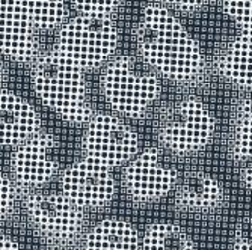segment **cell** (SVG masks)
Instances as JSON below:
<instances>
[{
	"label": "cell",
	"instance_id": "52a82bcc",
	"mask_svg": "<svg viewBox=\"0 0 252 250\" xmlns=\"http://www.w3.org/2000/svg\"><path fill=\"white\" fill-rule=\"evenodd\" d=\"M26 211L35 228L53 243L70 244L82 232L83 210L62 192H35L26 199Z\"/></svg>",
	"mask_w": 252,
	"mask_h": 250
},
{
	"label": "cell",
	"instance_id": "ba28073f",
	"mask_svg": "<svg viewBox=\"0 0 252 250\" xmlns=\"http://www.w3.org/2000/svg\"><path fill=\"white\" fill-rule=\"evenodd\" d=\"M178 172L156 146L144 148L126 165L123 184L127 193L139 202L168 194L178 183Z\"/></svg>",
	"mask_w": 252,
	"mask_h": 250
},
{
	"label": "cell",
	"instance_id": "7a4b0ae2",
	"mask_svg": "<svg viewBox=\"0 0 252 250\" xmlns=\"http://www.w3.org/2000/svg\"><path fill=\"white\" fill-rule=\"evenodd\" d=\"M32 84L42 103L70 122H88L94 115L85 70L56 49L41 53L32 65Z\"/></svg>",
	"mask_w": 252,
	"mask_h": 250
},
{
	"label": "cell",
	"instance_id": "6da1fadb",
	"mask_svg": "<svg viewBox=\"0 0 252 250\" xmlns=\"http://www.w3.org/2000/svg\"><path fill=\"white\" fill-rule=\"evenodd\" d=\"M134 39L139 56L156 73L185 83L204 74L205 59L198 41L168 5L154 2L144 8Z\"/></svg>",
	"mask_w": 252,
	"mask_h": 250
},
{
	"label": "cell",
	"instance_id": "ac0fdd59",
	"mask_svg": "<svg viewBox=\"0 0 252 250\" xmlns=\"http://www.w3.org/2000/svg\"><path fill=\"white\" fill-rule=\"evenodd\" d=\"M20 3L29 15L38 30H49L61 28L70 18L68 8L63 2H47V0H20Z\"/></svg>",
	"mask_w": 252,
	"mask_h": 250
},
{
	"label": "cell",
	"instance_id": "9c48e42d",
	"mask_svg": "<svg viewBox=\"0 0 252 250\" xmlns=\"http://www.w3.org/2000/svg\"><path fill=\"white\" fill-rule=\"evenodd\" d=\"M59 142L56 136L41 130L17 145L11 155L12 179L21 187H39L59 170Z\"/></svg>",
	"mask_w": 252,
	"mask_h": 250
},
{
	"label": "cell",
	"instance_id": "7c38bea8",
	"mask_svg": "<svg viewBox=\"0 0 252 250\" xmlns=\"http://www.w3.org/2000/svg\"><path fill=\"white\" fill-rule=\"evenodd\" d=\"M2 140L6 146H17L41 131V116L35 106L14 90L2 89Z\"/></svg>",
	"mask_w": 252,
	"mask_h": 250
},
{
	"label": "cell",
	"instance_id": "8992f818",
	"mask_svg": "<svg viewBox=\"0 0 252 250\" xmlns=\"http://www.w3.org/2000/svg\"><path fill=\"white\" fill-rule=\"evenodd\" d=\"M82 148L86 158L112 169L127 165L139 152V136L123 118L101 111L86 122Z\"/></svg>",
	"mask_w": 252,
	"mask_h": 250
},
{
	"label": "cell",
	"instance_id": "d4e9b609",
	"mask_svg": "<svg viewBox=\"0 0 252 250\" xmlns=\"http://www.w3.org/2000/svg\"><path fill=\"white\" fill-rule=\"evenodd\" d=\"M242 179H243V183H245V186L252 192V163L243 170V173H242Z\"/></svg>",
	"mask_w": 252,
	"mask_h": 250
},
{
	"label": "cell",
	"instance_id": "8fae6325",
	"mask_svg": "<svg viewBox=\"0 0 252 250\" xmlns=\"http://www.w3.org/2000/svg\"><path fill=\"white\" fill-rule=\"evenodd\" d=\"M2 15V52L5 56L29 62L36 60L39 53L38 29L23 9L20 0L0 3Z\"/></svg>",
	"mask_w": 252,
	"mask_h": 250
},
{
	"label": "cell",
	"instance_id": "4fadbf2b",
	"mask_svg": "<svg viewBox=\"0 0 252 250\" xmlns=\"http://www.w3.org/2000/svg\"><path fill=\"white\" fill-rule=\"evenodd\" d=\"M175 200L181 208L192 211H210L223 200V187L212 175L190 170L186 172L175 186Z\"/></svg>",
	"mask_w": 252,
	"mask_h": 250
},
{
	"label": "cell",
	"instance_id": "5bb4252c",
	"mask_svg": "<svg viewBox=\"0 0 252 250\" xmlns=\"http://www.w3.org/2000/svg\"><path fill=\"white\" fill-rule=\"evenodd\" d=\"M218 71L231 83L252 90V33L240 32L218 57Z\"/></svg>",
	"mask_w": 252,
	"mask_h": 250
},
{
	"label": "cell",
	"instance_id": "7402d4cb",
	"mask_svg": "<svg viewBox=\"0 0 252 250\" xmlns=\"http://www.w3.org/2000/svg\"><path fill=\"white\" fill-rule=\"evenodd\" d=\"M234 250H252V216L243 219L233 234Z\"/></svg>",
	"mask_w": 252,
	"mask_h": 250
},
{
	"label": "cell",
	"instance_id": "2e32d148",
	"mask_svg": "<svg viewBox=\"0 0 252 250\" xmlns=\"http://www.w3.org/2000/svg\"><path fill=\"white\" fill-rule=\"evenodd\" d=\"M139 250H195L189 234L174 223H153L144 232Z\"/></svg>",
	"mask_w": 252,
	"mask_h": 250
},
{
	"label": "cell",
	"instance_id": "277c9868",
	"mask_svg": "<svg viewBox=\"0 0 252 250\" xmlns=\"http://www.w3.org/2000/svg\"><path fill=\"white\" fill-rule=\"evenodd\" d=\"M118 39L120 32L112 17L77 12L59 28L53 49L83 70H89L112 59Z\"/></svg>",
	"mask_w": 252,
	"mask_h": 250
},
{
	"label": "cell",
	"instance_id": "603a6c76",
	"mask_svg": "<svg viewBox=\"0 0 252 250\" xmlns=\"http://www.w3.org/2000/svg\"><path fill=\"white\" fill-rule=\"evenodd\" d=\"M202 5H204V2H171V3H168L169 8H178L181 11H193Z\"/></svg>",
	"mask_w": 252,
	"mask_h": 250
},
{
	"label": "cell",
	"instance_id": "30bf717a",
	"mask_svg": "<svg viewBox=\"0 0 252 250\" xmlns=\"http://www.w3.org/2000/svg\"><path fill=\"white\" fill-rule=\"evenodd\" d=\"M115 190L110 169L86 157L71 163L61 176V192L82 210L104 207L115 196Z\"/></svg>",
	"mask_w": 252,
	"mask_h": 250
},
{
	"label": "cell",
	"instance_id": "cb8c5ba5",
	"mask_svg": "<svg viewBox=\"0 0 252 250\" xmlns=\"http://www.w3.org/2000/svg\"><path fill=\"white\" fill-rule=\"evenodd\" d=\"M2 250H20L18 243L9 237V235H3L2 237Z\"/></svg>",
	"mask_w": 252,
	"mask_h": 250
},
{
	"label": "cell",
	"instance_id": "44dd1931",
	"mask_svg": "<svg viewBox=\"0 0 252 250\" xmlns=\"http://www.w3.org/2000/svg\"><path fill=\"white\" fill-rule=\"evenodd\" d=\"M120 6V2H74L73 8L79 14L98 15V17H112Z\"/></svg>",
	"mask_w": 252,
	"mask_h": 250
},
{
	"label": "cell",
	"instance_id": "ffe728a7",
	"mask_svg": "<svg viewBox=\"0 0 252 250\" xmlns=\"http://www.w3.org/2000/svg\"><path fill=\"white\" fill-rule=\"evenodd\" d=\"M17 183H14L12 178L2 175V184H0V214L2 220H6L14 208L17 202Z\"/></svg>",
	"mask_w": 252,
	"mask_h": 250
},
{
	"label": "cell",
	"instance_id": "9a60e30c",
	"mask_svg": "<svg viewBox=\"0 0 252 250\" xmlns=\"http://www.w3.org/2000/svg\"><path fill=\"white\" fill-rule=\"evenodd\" d=\"M141 238L133 224L123 219H104L91 229L82 250H139Z\"/></svg>",
	"mask_w": 252,
	"mask_h": 250
},
{
	"label": "cell",
	"instance_id": "d6986e66",
	"mask_svg": "<svg viewBox=\"0 0 252 250\" xmlns=\"http://www.w3.org/2000/svg\"><path fill=\"white\" fill-rule=\"evenodd\" d=\"M222 8L236 21L240 32L252 33V2H223Z\"/></svg>",
	"mask_w": 252,
	"mask_h": 250
},
{
	"label": "cell",
	"instance_id": "3957f363",
	"mask_svg": "<svg viewBox=\"0 0 252 250\" xmlns=\"http://www.w3.org/2000/svg\"><path fill=\"white\" fill-rule=\"evenodd\" d=\"M100 84L109 106L131 118L142 116L162 90L157 73L133 55L113 56L103 68Z\"/></svg>",
	"mask_w": 252,
	"mask_h": 250
},
{
	"label": "cell",
	"instance_id": "5b68a950",
	"mask_svg": "<svg viewBox=\"0 0 252 250\" xmlns=\"http://www.w3.org/2000/svg\"><path fill=\"white\" fill-rule=\"evenodd\" d=\"M216 121L207 104L196 97L175 100L160 113L157 134L160 142L177 154H192L213 139Z\"/></svg>",
	"mask_w": 252,
	"mask_h": 250
},
{
	"label": "cell",
	"instance_id": "e0dca14e",
	"mask_svg": "<svg viewBox=\"0 0 252 250\" xmlns=\"http://www.w3.org/2000/svg\"><path fill=\"white\" fill-rule=\"evenodd\" d=\"M230 151L239 162L252 160V97L237 106L231 124Z\"/></svg>",
	"mask_w": 252,
	"mask_h": 250
}]
</instances>
